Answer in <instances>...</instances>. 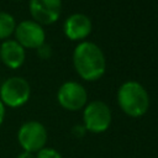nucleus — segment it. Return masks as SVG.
I'll list each match as a JSON object with an SVG mask.
<instances>
[{"mask_svg": "<svg viewBox=\"0 0 158 158\" xmlns=\"http://www.w3.org/2000/svg\"><path fill=\"white\" fill-rule=\"evenodd\" d=\"M73 63L78 74L85 80H96L105 73L106 63L104 53L91 42H81L75 47Z\"/></svg>", "mask_w": 158, "mask_h": 158, "instance_id": "obj_1", "label": "nucleus"}, {"mask_svg": "<svg viewBox=\"0 0 158 158\" xmlns=\"http://www.w3.org/2000/svg\"><path fill=\"white\" fill-rule=\"evenodd\" d=\"M117 101L121 110L131 117L144 115L149 106L148 93L137 81L123 83L118 89Z\"/></svg>", "mask_w": 158, "mask_h": 158, "instance_id": "obj_2", "label": "nucleus"}, {"mask_svg": "<svg viewBox=\"0 0 158 158\" xmlns=\"http://www.w3.org/2000/svg\"><path fill=\"white\" fill-rule=\"evenodd\" d=\"M31 95V86L22 77H10L0 85V101L5 107L17 109L23 106Z\"/></svg>", "mask_w": 158, "mask_h": 158, "instance_id": "obj_3", "label": "nucleus"}, {"mask_svg": "<svg viewBox=\"0 0 158 158\" xmlns=\"http://www.w3.org/2000/svg\"><path fill=\"white\" fill-rule=\"evenodd\" d=\"M17 141L22 151L37 153L47 143V130L38 121H27L20 126Z\"/></svg>", "mask_w": 158, "mask_h": 158, "instance_id": "obj_4", "label": "nucleus"}, {"mask_svg": "<svg viewBox=\"0 0 158 158\" xmlns=\"http://www.w3.org/2000/svg\"><path fill=\"white\" fill-rule=\"evenodd\" d=\"M84 127L94 133L104 132L111 123V111L102 101H91L85 106L83 114Z\"/></svg>", "mask_w": 158, "mask_h": 158, "instance_id": "obj_5", "label": "nucleus"}, {"mask_svg": "<svg viewBox=\"0 0 158 158\" xmlns=\"http://www.w3.org/2000/svg\"><path fill=\"white\" fill-rule=\"evenodd\" d=\"M15 41L19 42L23 48L37 49L44 43L46 33L43 27L33 20H23L16 25Z\"/></svg>", "mask_w": 158, "mask_h": 158, "instance_id": "obj_6", "label": "nucleus"}, {"mask_svg": "<svg viewBox=\"0 0 158 158\" xmlns=\"http://www.w3.org/2000/svg\"><path fill=\"white\" fill-rule=\"evenodd\" d=\"M86 99V90L83 85L75 81H67L62 84L57 93V100L59 105L70 111H77L84 107Z\"/></svg>", "mask_w": 158, "mask_h": 158, "instance_id": "obj_7", "label": "nucleus"}, {"mask_svg": "<svg viewBox=\"0 0 158 158\" xmlns=\"http://www.w3.org/2000/svg\"><path fill=\"white\" fill-rule=\"evenodd\" d=\"M30 14L37 23L51 25L60 16L62 0H30Z\"/></svg>", "mask_w": 158, "mask_h": 158, "instance_id": "obj_8", "label": "nucleus"}, {"mask_svg": "<svg viewBox=\"0 0 158 158\" xmlns=\"http://www.w3.org/2000/svg\"><path fill=\"white\" fill-rule=\"evenodd\" d=\"M26 59L25 48L15 40H5L0 44V62L9 69L20 68Z\"/></svg>", "mask_w": 158, "mask_h": 158, "instance_id": "obj_9", "label": "nucleus"}, {"mask_svg": "<svg viewBox=\"0 0 158 158\" xmlns=\"http://www.w3.org/2000/svg\"><path fill=\"white\" fill-rule=\"evenodd\" d=\"M63 28L69 40H83L91 32V21L84 14H74L65 20Z\"/></svg>", "mask_w": 158, "mask_h": 158, "instance_id": "obj_10", "label": "nucleus"}, {"mask_svg": "<svg viewBox=\"0 0 158 158\" xmlns=\"http://www.w3.org/2000/svg\"><path fill=\"white\" fill-rule=\"evenodd\" d=\"M15 17L5 11H0V41L9 40L11 35H14L16 28Z\"/></svg>", "mask_w": 158, "mask_h": 158, "instance_id": "obj_11", "label": "nucleus"}, {"mask_svg": "<svg viewBox=\"0 0 158 158\" xmlns=\"http://www.w3.org/2000/svg\"><path fill=\"white\" fill-rule=\"evenodd\" d=\"M35 158H62L60 153L58 151H56L54 148H48V147H44L42 149H40Z\"/></svg>", "mask_w": 158, "mask_h": 158, "instance_id": "obj_12", "label": "nucleus"}, {"mask_svg": "<svg viewBox=\"0 0 158 158\" xmlns=\"http://www.w3.org/2000/svg\"><path fill=\"white\" fill-rule=\"evenodd\" d=\"M37 54L42 58V59H48L51 56H52V51H51V47L44 42L42 46H40L37 48Z\"/></svg>", "mask_w": 158, "mask_h": 158, "instance_id": "obj_13", "label": "nucleus"}, {"mask_svg": "<svg viewBox=\"0 0 158 158\" xmlns=\"http://www.w3.org/2000/svg\"><path fill=\"white\" fill-rule=\"evenodd\" d=\"M85 131H86V128L84 126H81V125H77V126L73 127V135L75 137H83Z\"/></svg>", "mask_w": 158, "mask_h": 158, "instance_id": "obj_14", "label": "nucleus"}, {"mask_svg": "<svg viewBox=\"0 0 158 158\" xmlns=\"http://www.w3.org/2000/svg\"><path fill=\"white\" fill-rule=\"evenodd\" d=\"M5 112H6V109H5L4 104L0 101V126L2 125V122L5 120Z\"/></svg>", "mask_w": 158, "mask_h": 158, "instance_id": "obj_15", "label": "nucleus"}, {"mask_svg": "<svg viewBox=\"0 0 158 158\" xmlns=\"http://www.w3.org/2000/svg\"><path fill=\"white\" fill-rule=\"evenodd\" d=\"M16 158H35V154H33V153H30V152H25V151H22Z\"/></svg>", "mask_w": 158, "mask_h": 158, "instance_id": "obj_16", "label": "nucleus"}, {"mask_svg": "<svg viewBox=\"0 0 158 158\" xmlns=\"http://www.w3.org/2000/svg\"><path fill=\"white\" fill-rule=\"evenodd\" d=\"M17 1H23V0H17Z\"/></svg>", "mask_w": 158, "mask_h": 158, "instance_id": "obj_17", "label": "nucleus"}]
</instances>
